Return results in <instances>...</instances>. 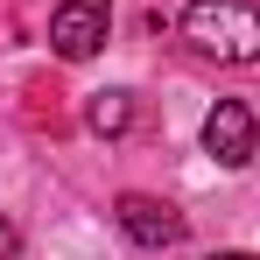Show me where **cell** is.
I'll return each mask as SVG.
<instances>
[{"label":"cell","mask_w":260,"mask_h":260,"mask_svg":"<svg viewBox=\"0 0 260 260\" xmlns=\"http://www.w3.org/2000/svg\"><path fill=\"white\" fill-rule=\"evenodd\" d=\"M253 148H260L253 113H246L239 99H218L211 113H204V155H211L218 169H246V162H253Z\"/></svg>","instance_id":"3"},{"label":"cell","mask_w":260,"mask_h":260,"mask_svg":"<svg viewBox=\"0 0 260 260\" xmlns=\"http://www.w3.org/2000/svg\"><path fill=\"white\" fill-rule=\"evenodd\" d=\"M85 127L99 134V141H120V134L134 127V99L127 91H91L85 99Z\"/></svg>","instance_id":"5"},{"label":"cell","mask_w":260,"mask_h":260,"mask_svg":"<svg viewBox=\"0 0 260 260\" xmlns=\"http://www.w3.org/2000/svg\"><path fill=\"white\" fill-rule=\"evenodd\" d=\"M106 28H113V0H63L49 14V49L63 63H91L106 49Z\"/></svg>","instance_id":"2"},{"label":"cell","mask_w":260,"mask_h":260,"mask_svg":"<svg viewBox=\"0 0 260 260\" xmlns=\"http://www.w3.org/2000/svg\"><path fill=\"white\" fill-rule=\"evenodd\" d=\"M183 43L218 63H260V7L246 0H190L183 7Z\"/></svg>","instance_id":"1"},{"label":"cell","mask_w":260,"mask_h":260,"mask_svg":"<svg viewBox=\"0 0 260 260\" xmlns=\"http://www.w3.org/2000/svg\"><path fill=\"white\" fill-rule=\"evenodd\" d=\"M0 260H14V225L0 218Z\"/></svg>","instance_id":"6"},{"label":"cell","mask_w":260,"mask_h":260,"mask_svg":"<svg viewBox=\"0 0 260 260\" xmlns=\"http://www.w3.org/2000/svg\"><path fill=\"white\" fill-rule=\"evenodd\" d=\"M113 218H120V232H127L141 253H169L176 239H183V211L162 204V197H141V190H127L113 204Z\"/></svg>","instance_id":"4"},{"label":"cell","mask_w":260,"mask_h":260,"mask_svg":"<svg viewBox=\"0 0 260 260\" xmlns=\"http://www.w3.org/2000/svg\"><path fill=\"white\" fill-rule=\"evenodd\" d=\"M211 260H260V253H211Z\"/></svg>","instance_id":"7"}]
</instances>
